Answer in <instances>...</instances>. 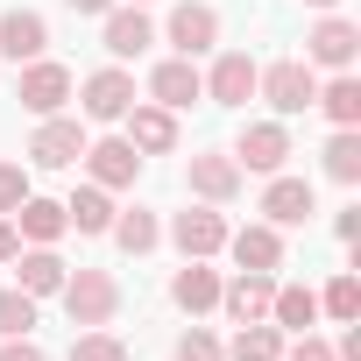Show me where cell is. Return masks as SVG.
Returning <instances> with one entry per match:
<instances>
[{"instance_id":"ba28073f","label":"cell","mask_w":361,"mask_h":361,"mask_svg":"<svg viewBox=\"0 0 361 361\" xmlns=\"http://www.w3.org/2000/svg\"><path fill=\"white\" fill-rule=\"evenodd\" d=\"M185 185H192L199 206H234V199L248 192V170H241L227 149H199V156L185 163Z\"/></svg>"},{"instance_id":"e0dca14e","label":"cell","mask_w":361,"mask_h":361,"mask_svg":"<svg viewBox=\"0 0 361 361\" xmlns=\"http://www.w3.org/2000/svg\"><path fill=\"white\" fill-rule=\"evenodd\" d=\"M220 255H234V269H283V227H269V220H248V227H227V248Z\"/></svg>"},{"instance_id":"7402d4cb","label":"cell","mask_w":361,"mask_h":361,"mask_svg":"<svg viewBox=\"0 0 361 361\" xmlns=\"http://www.w3.org/2000/svg\"><path fill=\"white\" fill-rule=\"evenodd\" d=\"M64 276H71V262H64L57 248H22V255H15V290H29L36 305H43V298H57V290H64Z\"/></svg>"},{"instance_id":"ffe728a7","label":"cell","mask_w":361,"mask_h":361,"mask_svg":"<svg viewBox=\"0 0 361 361\" xmlns=\"http://www.w3.org/2000/svg\"><path fill=\"white\" fill-rule=\"evenodd\" d=\"M15 234H22V248H57L64 234H71V220H64V199H43V192H29L15 213Z\"/></svg>"},{"instance_id":"4316f807","label":"cell","mask_w":361,"mask_h":361,"mask_svg":"<svg viewBox=\"0 0 361 361\" xmlns=\"http://www.w3.org/2000/svg\"><path fill=\"white\" fill-rule=\"evenodd\" d=\"M319 170L333 177V185H361V128H333L326 135V149H319Z\"/></svg>"},{"instance_id":"4dcf8cb0","label":"cell","mask_w":361,"mask_h":361,"mask_svg":"<svg viewBox=\"0 0 361 361\" xmlns=\"http://www.w3.org/2000/svg\"><path fill=\"white\" fill-rule=\"evenodd\" d=\"M36 319H43V305H36L29 290H0V340H22V333H36Z\"/></svg>"},{"instance_id":"8992f818","label":"cell","mask_w":361,"mask_h":361,"mask_svg":"<svg viewBox=\"0 0 361 361\" xmlns=\"http://www.w3.org/2000/svg\"><path fill=\"white\" fill-rule=\"evenodd\" d=\"M71 92H78V78H71V64H57V57H36V64L15 71V99H22L36 121H43V114H64Z\"/></svg>"},{"instance_id":"f1b7e54d","label":"cell","mask_w":361,"mask_h":361,"mask_svg":"<svg viewBox=\"0 0 361 361\" xmlns=\"http://www.w3.org/2000/svg\"><path fill=\"white\" fill-rule=\"evenodd\" d=\"M319 319H333V326L361 319V276L354 269H333V283L319 290Z\"/></svg>"},{"instance_id":"8fae6325","label":"cell","mask_w":361,"mask_h":361,"mask_svg":"<svg viewBox=\"0 0 361 361\" xmlns=\"http://www.w3.org/2000/svg\"><path fill=\"white\" fill-rule=\"evenodd\" d=\"M354 57H361V29H354L340 8L305 29V64H312V71H354Z\"/></svg>"},{"instance_id":"9c48e42d","label":"cell","mask_w":361,"mask_h":361,"mask_svg":"<svg viewBox=\"0 0 361 361\" xmlns=\"http://www.w3.org/2000/svg\"><path fill=\"white\" fill-rule=\"evenodd\" d=\"M78 163H85L92 185H99V192H114V199H121V192H135V177H142V149H135L128 135H99V142H85V156H78Z\"/></svg>"},{"instance_id":"cb8c5ba5","label":"cell","mask_w":361,"mask_h":361,"mask_svg":"<svg viewBox=\"0 0 361 361\" xmlns=\"http://www.w3.org/2000/svg\"><path fill=\"white\" fill-rule=\"evenodd\" d=\"M114 213H121V199H114V192H99L92 177H85V185H71V199H64V220H71L78 234H106V227H114Z\"/></svg>"},{"instance_id":"e575fe53","label":"cell","mask_w":361,"mask_h":361,"mask_svg":"<svg viewBox=\"0 0 361 361\" xmlns=\"http://www.w3.org/2000/svg\"><path fill=\"white\" fill-rule=\"evenodd\" d=\"M0 361H50V354L36 347V333H22V340H0Z\"/></svg>"},{"instance_id":"d6986e66","label":"cell","mask_w":361,"mask_h":361,"mask_svg":"<svg viewBox=\"0 0 361 361\" xmlns=\"http://www.w3.org/2000/svg\"><path fill=\"white\" fill-rule=\"evenodd\" d=\"M0 57H8L15 71L36 64V57H50V22L36 8H8V15H0Z\"/></svg>"},{"instance_id":"30bf717a","label":"cell","mask_w":361,"mask_h":361,"mask_svg":"<svg viewBox=\"0 0 361 361\" xmlns=\"http://www.w3.org/2000/svg\"><path fill=\"white\" fill-rule=\"evenodd\" d=\"M149 43H156L149 8H135V0H114V8L99 15V50H106V64H135Z\"/></svg>"},{"instance_id":"484cf974","label":"cell","mask_w":361,"mask_h":361,"mask_svg":"<svg viewBox=\"0 0 361 361\" xmlns=\"http://www.w3.org/2000/svg\"><path fill=\"white\" fill-rule=\"evenodd\" d=\"M333 128H361V78L354 71H333V78H319V99H312Z\"/></svg>"},{"instance_id":"8d00e7d4","label":"cell","mask_w":361,"mask_h":361,"mask_svg":"<svg viewBox=\"0 0 361 361\" xmlns=\"http://www.w3.org/2000/svg\"><path fill=\"white\" fill-rule=\"evenodd\" d=\"M333 234L354 248V241H361V206H340V213H333Z\"/></svg>"},{"instance_id":"83f0119b","label":"cell","mask_w":361,"mask_h":361,"mask_svg":"<svg viewBox=\"0 0 361 361\" xmlns=\"http://www.w3.org/2000/svg\"><path fill=\"white\" fill-rule=\"evenodd\" d=\"M283 340H290V333H276L269 319H248V326H234L227 361H283Z\"/></svg>"},{"instance_id":"52a82bcc","label":"cell","mask_w":361,"mask_h":361,"mask_svg":"<svg viewBox=\"0 0 361 361\" xmlns=\"http://www.w3.org/2000/svg\"><path fill=\"white\" fill-rule=\"evenodd\" d=\"M85 142H92V135H85L78 114H43L36 135H29V163H36V170H78Z\"/></svg>"},{"instance_id":"7c38bea8","label":"cell","mask_w":361,"mask_h":361,"mask_svg":"<svg viewBox=\"0 0 361 361\" xmlns=\"http://www.w3.org/2000/svg\"><path fill=\"white\" fill-rule=\"evenodd\" d=\"M227 156H234L241 170H255V177H276L298 149H290V128H283V121H248V128L227 142Z\"/></svg>"},{"instance_id":"44dd1931","label":"cell","mask_w":361,"mask_h":361,"mask_svg":"<svg viewBox=\"0 0 361 361\" xmlns=\"http://www.w3.org/2000/svg\"><path fill=\"white\" fill-rule=\"evenodd\" d=\"M170 305L185 312V319L220 312V269H213V262H185V269H170Z\"/></svg>"},{"instance_id":"ab89813d","label":"cell","mask_w":361,"mask_h":361,"mask_svg":"<svg viewBox=\"0 0 361 361\" xmlns=\"http://www.w3.org/2000/svg\"><path fill=\"white\" fill-rule=\"evenodd\" d=\"M305 8H319V15H333V8H340V0H305Z\"/></svg>"},{"instance_id":"3957f363","label":"cell","mask_w":361,"mask_h":361,"mask_svg":"<svg viewBox=\"0 0 361 361\" xmlns=\"http://www.w3.org/2000/svg\"><path fill=\"white\" fill-rule=\"evenodd\" d=\"M78 121H99V128H114L128 106H135V71L128 64H99V71H85L78 78Z\"/></svg>"},{"instance_id":"ac0fdd59","label":"cell","mask_w":361,"mask_h":361,"mask_svg":"<svg viewBox=\"0 0 361 361\" xmlns=\"http://www.w3.org/2000/svg\"><path fill=\"white\" fill-rule=\"evenodd\" d=\"M269 298H276V276H269V269H234V276H220V312H227L234 326L269 319Z\"/></svg>"},{"instance_id":"603a6c76","label":"cell","mask_w":361,"mask_h":361,"mask_svg":"<svg viewBox=\"0 0 361 361\" xmlns=\"http://www.w3.org/2000/svg\"><path fill=\"white\" fill-rule=\"evenodd\" d=\"M106 241H114L121 255H156V248H163V220H156L149 206H121L114 227H106Z\"/></svg>"},{"instance_id":"5bb4252c","label":"cell","mask_w":361,"mask_h":361,"mask_svg":"<svg viewBox=\"0 0 361 361\" xmlns=\"http://www.w3.org/2000/svg\"><path fill=\"white\" fill-rule=\"evenodd\" d=\"M121 128H128V142H135L142 156H177V142H185L177 114H170V106H156V99H135V106L121 114Z\"/></svg>"},{"instance_id":"9a60e30c","label":"cell","mask_w":361,"mask_h":361,"mask_svg":"<svg viewBox=\"0 0 361 361\" xmlns=\"http://www.w3.org/2000/svg\"><path fill=\"white\" fill-rule=\"evenodd\" d=\"M149 99H156V106H170V114L199 106V99H206L199 64H192V57H156V64H149Z\"/></svg>"},{"instance_id":"f35d334b","label":"cell","mask_w":361,"mask_h":361,"mask_svg":"<svg viewBox=\"0 0 361 361\" xmlns=\"http://www.w3.org/2000/svg\"><path fill=\"white\" fill-rule=\"evenodd\" d=\"M64 8H71V15H85V22H99V15L114 8V0H64Z\"/></svg>"},{"instance_id":"74e56055","label":"cell","mask_w":361,"mask_h":361,"mask_svg":"<svg viewBox=\"0 0 361 361\" xmlns=\"http://www.w3.org/2000/svg\"><path fill=\"white\" fill-rule=\"evenodd\" d=\"M15 255H22V234H15V220H8V213H0V262H15Z\"/></svg>"},{"instance_id":"6da1fadb","label":"cell","mask_w":361,"mask_h":361,"mask_svg":"<svg viewBox=\"0 0 361 361\" xmlns=\"http://www.w3.org/2000/svg\"><path fill=\"white\" fill-rule=\"evenodd\" d=\"M57 298H64V319H71V326H114L121 305H128V290H121L114 269H71Z\"/></svg>"},{"instance_id":"d6a6232c","label":"cell","mask_w":361,"mask_h":361,"mask_svg":"<svg viewBox=\"0 0 361 361\" xmlns=\"http://www.w3.org/2000/svg\"><path fill=\"white\" fill-rule=\"evenodd\" d=\"M29 192H36V185H29V163H8V156H0V213H15Z\"/></svg>"},{"instance_id":"5b68a950","label":"cell","mask_w":361,"mask_h":361,"mask_svg":"<svg viewBox=\"0 0 361 361\" xmlns=\"http://www.w3.org/2000/svg\"><path fill=\"white\" fill-rule=\"evenodd\" d=\"M163 43H170V57H213L220 50V8L213 0H177L170 8V22H163Z\"/></svg>"},{"instance_id":"d4e9b609","label":"cell","mask_w":361,"mask_h":361,"mask_svg":"<svg viewBox=\"0 0 361 361\" xmlns=\"http://www.w3.org/2000/svg\"><path fill=\"white\" fill-rule=\"evenodd\" d=\"M269 326H276V333H312V326H319V290H312V283H276Z\"/></svg>"},{"instance_id":"836d02e7","label":"cell","mask_w":361,"mask_h":361,"mask_svg":"<svg viewBox=\"0 0 361 361\" xmlns=\"http://www.w3.org/2000/svg\"><path fill=\"white\" fill-rule=\"evenodd\" d=\"M283 361H333V340H319V333H290V340H283Z\"/></svg>"},{"instance_id":"277c9868","label":"cell","mask_w":361,"mask_h":361,"mask_svg":"<svg viewBox=\"0 0 361 361\" xmlns=\"http://www.w3.org/2000/svg\"><path fill=\"white\" fill-rule=\"evenodd\" d=\"M163 241L185 255V262H213V255L227 248V213H220V206H185V213L163 220Z\"/></svg>"},{"instance_id":"7a4b0ae2","label":"cell","mask_w":361,"mask_h":361,"mask_svg":"<svg viewBox=\"0 0 361 361\" xmlns=\"http://www.w3.org/2000/svg\"><path fill=\"white\" fill-rule=\"evenodd\" d=\"M255 99H269V106H276V121L312 114V99H319V71H312L305 57H276V64H262V71H255Z\"/></svg>"},{"instance_id":"1f68e13d","label":"cell","mask_w":361,"mask_h":361,"mask_svg":"<svg viewBox=\"0 0 361 361\" xmlns=\"http://www.w3.org/2000/svg\"><path fill=\"white\" fill-rule=\"evenodd\" d=\"M170 361H227V340L206 333V326H192V333H177V340H170Z\"/></svg>"},{"instance_id":"f546056e","label":"cell","mask_w":361,"mask_h":361,"mask_svg":"<svg viewBox=\"0 0 361 361\" xmlns=\"http://www.w3.org/2000/svg\"><path fill=\"white\" fill-rule=\"evenodd\" d=\"M64 361H135V354H128L121 333H106V326H78V340H71Z\"/></svg>"},{"instance_id":"60d3db41","label":"cell","mask_w":361,"mask_h":361,"mask_svg":"<svg viewBox=\"0 0 361 361\" xmlns=\"http://www.w3.org/2000/svg\"><path fill=\"white\" fill-rule=\"evenodd\" d=\"M135 8H149V0H135Z\"/></svg>"},{"instance_id":"d590c367","label":"cell","mask_w":361,"mask_h":361,"mask_svg":"<svg viewBox=\"0 0 361 361\" xmlns=\"http://www.w3.org/2000/svg\"><path fill=\"white\" fill-rule=\"evenodd\" d=\"M333 361H361V319H347V326H340V340H333Z\"/></svg>"},{"instance_id":"2e32d148","label":"cell","mask_w":361,"mask_h":361,"mask_svg":"<svg viewBox=\"0 0 361 361\" xmlns=\"http://www.w3.org/2000/svg\"><path fill=\"white\" fill-rule=\"evenodd\" d=\"M312 213H319L312 177H290V170H276L269 185H262V220H269V227H305Z\"/></svg>"},{"instance_id":"4fadbf2b","label":"cell","mask_w":361,"mask_h":361,"mask_svg":"<svg viewBox=\"0 0 361 361\" xmlns=\"http://www.w3.org/2000/svg\"><path fill=\"white\" fill-rule=\"evenodd\" d=\"M255 71H262V64H255L248 50H213V64H206L199 78H206V99H213V106H248V99H255Z\"/></svg>"}]
</instances>
